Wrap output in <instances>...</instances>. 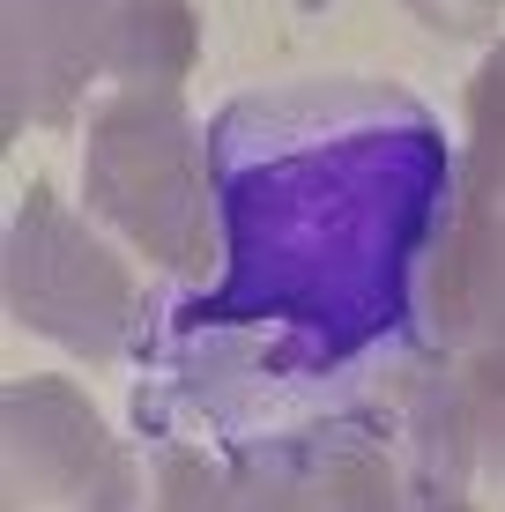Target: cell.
<instances>
[{
    "label": "cell",
    "mask_w": 505,
    "mask_h": 512,
    "mask_svg": "<svg viewBox=\"0 0 505 512\" xmlns=\"http://www.w3.org/2000/svg\"><path fill=\"white\" fill-rule=\"evenodd\" d=\"M82 179H90V208L149 260L186 275L208 260L201 149L171 90H119L104 104L82 149Z\"/></svg>",
    "instance_id": "6da1fadb"
},
{
    "label": "cell",
    "mask_w": 505,
    "mask_h": 512,
    "mask_svg": "<svg viewBox=\"0 0 505 512\" xmlns=\"http://www.w3.org/2000/svg\"><path fill=\"white\" fill-rule=\"evenodd\" d=\"M8 305L45 342H67L82 357H112L134 320V282L104 253L90 223H75L38 186L23 193V216H15V238H8Z\"/></svg>",
    "instance_id": "7a4b0ae2"
},
{
    "label": "cell",
    "mask_w": 505,
    "mask_h": 512,
    "mask_svg": "<svg viewBox=\"0 0 505 512\" xmlns=\"http://www.w3.org/2000/svg\"><path fill=\"white\" fill-rule=\"evenodd\" d=\"M8 505L15 512H127V461L97 409L60 379L8 394Z\"/></svg>",
    "instance_id": "3957f363"
},
{
    "label": "cell",
    "mask_w": 505,
    "mask_h": 512,
    "mask_svg": "<svg viewBox=\"0 0 505 512\" xmlns=\"http://www.w3.org/2000/svg\"><path fill=\"white\" fill-rule=\"evenodd\" d=\"M476 112V171H468V223L461 245L439 268V305L468 327V342H491L498 372H505V52L498 67L468 90Z\"/></svg>",
    "instance_id": "277c9868"
},
{
    "label": "cell",
    "mask_w": 505,
    "mask_h": 512,
    "mask_svg": "<svg viewBox=\"0 0 505 512\" xmlns=\"http://www.w3.org/2000/svg\"><path fill=\"white\" fill-rule=\"evenodd\" d=\"M149 512H394V483L372 453L312 446L290 468H171Z\"/></svg>",
    "instance_id": "5b68a950"
},
{
    "label": "cell",
    "mask_w": 505,
    "mask_h": 512,
    "mask_svg": "<svg viewBox=\"0 0 505 512\" xmlns=\"http://www.w3.org/2000/svg\"><path fill=\"white\" fill-rule=\"evenodd\" d=\"M112 0H8V119L45 127L90 75H104Z\"/></svg>",
    "instance_id": "8992f818"
},
{
    "label": "cell",
    "mask_w": 505,
    "mask_h": 512,
    "mask_svg": "<svg viewBox=\"0 0 505 512\" xmlns=\"http://www.w3.org/2000/svg\"><path fill=\"white\" fill-rule=\"evenodd\" d=\"M201 23L186 0H112V30H104V75L119 90H171L194 75Z\"/></svg>",
    "instance_id": "52a82bcc"
},
{
    "label": "cell",
    "mask_w": 505,
    "mask_h": 512,
    "mask_svg": "<svg viewBox=\"0 0 505 512\" xmlns=\"http://www.w3.org/2000/svg\"><path fill=\"white\" fill-rule=\"evenodd\" d=\"M409 15H424V23L446 30V38H476V30L498 15V0H409Z\"/></svg>",
    "instance_id": "ba28073f"
}]
</instances>
